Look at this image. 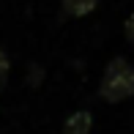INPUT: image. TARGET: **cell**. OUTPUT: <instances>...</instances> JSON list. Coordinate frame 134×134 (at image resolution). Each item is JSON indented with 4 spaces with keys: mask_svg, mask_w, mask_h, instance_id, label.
I'll return each instance as SVG.
<instances>
[{
    "mask_svg": "<svg viewBox=\"0 0 134 134\" xmlns=\"http://www.w3.org/2000/svg\"><path fill=\"white\" fill-rule=\"evenodd\" d=\"M99 96L107 104H120L134 96V66L126 58H112L107 63L99 82Z\"/></svg>",
    "mask_w": 134,
    "mask_h": 134,
    "instance_id": "6da1fadb",
    "label": "cell"
},
{
    "mask_svg": "<svg viewBox=\"0 0 134 134\" xmlns=\"http://www.w3.org/2000/svg\"><path fill=\"white\" fill-rule=\"evenodd\" d=\"M90 126H93V115L85 112V109H80V112H74L69 120H66L63 134H88Z\"/></svg>",
    "mask_w": 134,
    "mask_h": 134,
    "instance_id": "7a4b0ae2",
    "label": "cell"
},
{
    "mask_svg": "<svg viewBox=\"0 0 134 134\" xmlns=\"http://www.w3.org/2000/svg\"><path fill=\"white\" fill-rule=\"evenodd\" d=\"M60 5L69 16H88L90 11H96L99 0H60Z\"/></svg>",
    "mask_w": 134,
    "mask_h": 134,
    "instance_id": "3957f363",
    "label": "cell"
},
{
    "mask_svg": "<svg viewBox=\"0 0 134 134\" xmlns=\"http://www.w3.org/2000/svg\"><path fill=\"white\" fill-rule=\"evenodd\" d=\"M8 71H11L8 55H5V49H0V90H3V88H5V82H8Z\"/></svg>",
    "mask_w": 134,
    "mask_h": 134,
    "instance_id": "277c9868",
    "label": "cell"
},
{
    "mask_svg": "<svg viewBox=\"0 0 134 134\" xmlns=\"http://www.w3.org/2000/svg\"><path fill=\"white\" fill-rule=\"evenodd\" d=\"M123 33H126V41L134 47V14L126 19V25H123Z\"/></svg>",
    "mask_w": 134,
    "mask_h": 134,
    "instance_id": "5b68a950",
    "label": "cell"
}]
</instances>
